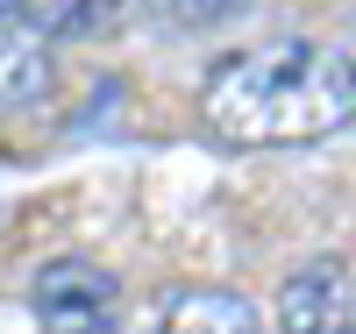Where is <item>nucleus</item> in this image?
Masks as SVG:
<instances>
[{"instance_id":"7ed1b4c3","label":"nucleus","mask_w":356,"mask_h":334,"mask_svg":"<svg viewBox=\"0 0 356 334\" xmlns=\"http://www.w3.org/2000/svg\"><path fill=\"white\" fill-rule=\"evenodd\" d=\"M278 334H356V278L349 263L314 256L278 292Z\"/></svg>"},{"instance_id":"39448f33","label":"nucleus","mask_w":356,"mask_h":334,"mask_svg":"<svg viewBox=\"0 0 356 334\" xmlns=\"http://www.w3.org/2000/svg\"><path fill=\"white\" fill-rule=\"evenodd\" d=\"M157 334H271L264 313L250 306L243 292L221 285H178L157 299Z\"/></svg>"},{"instance_id":"f257e3e1","label":"nucleus","mask_w":356,"mask_h":334,"mask_svg":"<svg viewBox=\"0 0 356 334\" xmlns=\"http://www.w3.org/2000/svg\"><path fill=\"white\" fill-rule=\"evenodd\" d=\"M207 128L243 142V149H278V142H321L356 121V65L328 43H250L228 50L200 85Z\"/></svg>"},{"instance_id":"20e7f679","label":"nucleus","mask_w":356,"mask_h":334,"mask_svg":"<svg viewBox=\"0 0 356 334\" xmlns=\"http://www.w3.org/2000/svg\"><path fill=\"white\" fill-rule=\"evenodd\" d=\"M50 28H36L15 0H0V128L50 100Z\"/></svg>"},{"instance_id":"f03ea898","label":"nucleus","mask_w":356,"mask_h":334,"mask_svg":"<svg viewBox=\"0 0 356 334\" xmlns=\"http://www.w3.org/2000/svg\"><path fill=\"white\" fill-rule=\"evenodd\" d=\"M36 313L50 320V334H114V278L100 263L57 256L36 278Z\"/></svg>"}]
</instances>
